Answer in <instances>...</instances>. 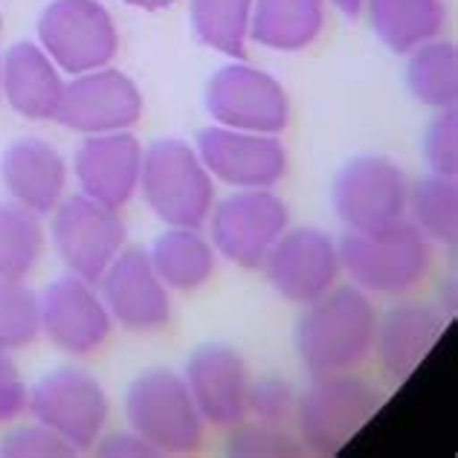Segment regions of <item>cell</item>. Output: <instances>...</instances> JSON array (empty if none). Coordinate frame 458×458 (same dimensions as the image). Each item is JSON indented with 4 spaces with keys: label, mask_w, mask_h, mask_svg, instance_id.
Returning a JSON list of instances; mask_svg holds the SVG:
<instances>
[{
    "label": "cell",
    "mask_w": 458,
    "mask_h": 458,
    "mask_svg": "<svg viewBox=\"0 0 458 458\" xmlns=\"http://www.w3.org/2000/svg\"><path fill=\"white\" fill-rule=\"evenodd\" d=\"M377 310L371 296L354 284L331 287L305 305L296 322V354L310 377L357 371L375 352Z\"/></svg>",
    "instance_id": "6da1fadb"
},
{
    "label": "cell",
    "mask_w": 458,
    "mask_h": 458,
    "mask_svg": "<svg viewBox=\"0 0 458 458\" xmlns=\"http://www.w3.org/2000/svg\"><path fill=\"white\" fill-rule=\"evenodd\" d=\"M195 146L183 140H157L142 151L140 191L165 226L200 229L215 207V183Z\"/></svg>",
    "instance_id": "7a4b0ae2"
},
{
    "label": "cell",
    "mask_w": 458,
    "mask_h": 458,
    "mask_svg": "<svg viewBox=\"0 0 458 458\" xmlns=\"http://www.w3.org/2000/svg\"><path fill=\"white\" fill-rule=\"evenodd\" d=\"M380 403L383 392L354 371L319 375L299 394L296 432L308 453L336 455L375 418Z\"/></svg>",
    "instance_id": "3957f363"
},
{
    "label": "cell",
    "mask_w": 458,
    "mask_h": 458,
    "mask_svg": "<svg viewBox=\"0 0 458 458\" xmlns=\"http://www.w3.org/2000/svg\"><path fill=\"white\" fill-rule=\"evenodd\" d=\"M336 247L348 279L369 296H403L432 267L429 241L406 218L375 235L345 233Z\"/></svg>",
    "instance_id": "277c9868"
},
{
    "label": "cell",
    "mask_w": 458,
    "mask_h": 458,
    "mask_svg": "<svg viewBox=\"0 0 458 458\" xmlns=\"http://www.w3.org/2000/svg\"><path fill=\"white\" fill-rule=\"evenodd\" d=\"M125 418L160 455L198 453L207 436V420L191 401L183 375L172 369H151L134 377L125 392Z\"/></svg>",
    "instance_id": "5b68a950"
},
{
    "label": "cell",
    "mask_w": 458,
    "mask_h": 458,
    "mask_svg": "<svg viewBox=\"0 0 458 458\" xmlns=\"http://www.w3.org/2000/svg\"><path fill=\"white\" fill-rule=\"evenodd\" d=\"M331 200L348 233L375 235L406 218L409 180L386 157L360 154L336 172Z\"/></svg>",
    "instance_id": "8992f818"
},
{
    "label": "cell",
    "mask_w": 458,
    "mask_h": 458,
    "mask_svg": "<svg viewBox=\"0 0 458 458\" xmlns=\"http://www.w3.org/2000/svg\"><path fill=\"white\" fill-rule=\"evenodd\" d=\"M207 224L218 256L244 270H261L267 252L291 224V212L273 189H238L215 203Z\"/></svg>",
    "instance_id": "52a82bcc"
},
{
    "label": "cell",
    "mask_w": 458,
    "mask_h": 458,
    "mask_svg": "<svg viewBox=\"0 0 458 458\" xmlns=\"http://www.w3.org/2000/svg\"><path fill=\"white\" fill-rule=\"evenodd\" d=\"M44 53L64 73L107 67L119 50V30L99 0H53L38 18Z\"/></svg>",
    "instance_id": "ba28073f"
},
{
    "label": "cell",
    "mask_w": 458,
    "mask_h": 458,
    "mask_svg": "<svg viewBox=\"0 0 458 458\" xmlns=\"http://www.w3.org/2000/svg\"><path fill=\"white\" fill-rule=\"evenodd\" d=\"M27 409L35 420L53 427L79 450L93 447L107 427L111 403L102 383L84 369H55L30 389Z\"/></svg>",
    "instance_id": "9c48e42d"
},
{
    "label": "cell",
    "mask_w": 458,
    "mask_h": 458,
    "mask_svg": "<svg viewBox=\"0 0 458 458\" xmlns=\"http://www.w3.org/2000/svg\"><path fill=\"white\" fill-rule=\"evenodd\" d=\"M207 111L215 125L282 134L291 119V102L279 79L244 62H233L209 79Z\"/></svg>",
    "instance_id": "30bf717a"
},
{
    "label": "cell",
    "mask_w": 458,
    "mask_h": 458,
    "mask_svg": "<svg viewBox=\"0 0 458 458\" xmlns=\"http://www.w3.org/2000/svg\"><path fill=\"white\" fill-rule=\"evenodd\" d=\"M53 244L70 273L96 284L125 247V221L88 195L62 198L53 209Z\"/></svg>",
    "instance_id": "8fae6325"
},
{
    "label": "cell",
    "mask_w": 458,
    "mask_h": 458,
    "mask_svg": "<svg viewBox=\"0 0 458 458\" xmlns=\"http://www.w3.org/2000/svg\"><path fill=\"white\" fill-rule=\"evenodd\" d=\"M261 270L282 299L293 305H310L331 291L340 279V247L317 226L284 229L264 259Z\"/></svg>",
    "instance_id": "7c38bea8"
},
{
    "label": "cell",
    "mask_w": 458,
    "mask_h": 458,
    "mask_svg": "<svg viewBox=\"0 0 458 458\" xmlns=\"http://www.w3.org/2000/svg\"><path fill=\"white\" fill-rule=\"evenodd\" d=\"M142 119V93L123 70L99 67L64 81L55 123L79 134H114L128 131Z\"/></svg>",
    "instance_id": "4fadbf2b"
},
{
    "label": "cell",
    "mask_w": 458,
    "mask_h": 458,
    "mask_svg": "<svg viewBox=\"0 0 458 458\" xmlns=\"http://www.w3.org/2000/svg\"><path fill=\"white\" fill-rule=\"evenodd\" d=\"M96 287L111 310L114 325L131 334H154L172 322V296L146 250L123 247Z\"/></svg>",
    "instance_id": "5bb4252c"
},
{
    "label": "cell",
    "mask_w": 458,
    "mask_h": 458,
    "mask_svg": "<svg viewBox=\"0 0 458 458\" xmlns=\"http://www.w3.org/2000/svg\"><path fill=\"white\" fill-rule=\"evenodd\" d=\"M38 317L47 340L73 357L99 352L114 331V317L96 284L73 273L44 287L38 296Z\"/></svg>",
    "instance_id": "9a60e30c"
},
{
    "label": "cell",
    "mask_w": 458,
    "mask_h": 458,
    "mask_svg": "<svg viewBox=\"0 0 458 458\" xmlns=\"http://www.w3.org/2000/svg\"><path fill=\"white\" fill-rule=\"evenodd\" d=\"M195 151L207 172L233 189H273L287 174V151L279 134L209 125L198 134Z\"/></svg>",
    "instance_id": "2e32d148"
},
{
    "label": "cell",
    "mask_w": 458,
    "mask_h": 458,
    "mask_svg": "<svg viewBox=\"0 0 458 458\" xmlns=\"http://www.w3.org/2000/svg\"><path fill=\"white\" fill-rule=\"evenodd\" d=\"M183 380L207 427L229 429L247 418L250 369L233 345H200L186 360Z\"/></svg>",
    "instance_id": "e0dca14e"
},
{
    "label": "cell",
    "mask_w": 458,
    "mask_h": 458,
    "mask_svg": "<svg viewBox=\"0 0 458 458\" xmlns=\"http://www.w3.org/2000/svg\"><path fill=\"white\" fill-rule=\"evenodd\" d=\"M73 168L81 195L119 212L140 191L142 142L128 131L90 134L79 146Z\"/></svg>",
    "instance_id": "ac0fdd59"
},
{
    "label": "cell",
    "mask_w": 458,
    "mask_h": 458,
    "mask_svg": "<svg viewBox=\"0 0 458 458\" xmlns=\"http://www.w3.org/2000/svg\"><path fill=\"white\" fill-rule=\"evenodd\" d=\"M447 328V313L427 302H401L377 319L375 352L380 371L392 383H403L420 366Z\"/></svg>",
    "instance_id": "d6986e66"
},
{
    "label": "cell",
    "mask_w": 458,
    "mask_h": 458,
    "mask_svg": "<svg viewBox=\"0 0 458 458\" xmlns=\"http://www.w3.org/2000/svg\"><path fill=\"white\" fill-rule=\"evenodd\" d=\"M0 180L12 200L41 218V215H50L64 198L67 163L50 142L27 137L12 142L0 157Z\"/></svg>",
    "instance_id": "ffe728a7"
},
{
    "label": "cell",
    "mask_w": 458,
    "mask_h": 458,
    "mask_svg": "<svg viewBox=\"0 0 458 458\" xmlns=\"http://www.w3.org/2000/svg\"><path fill=\"white\" fill-rule=\"evenodd\" d=\"M0 70H4L0 90L21 116L55 119L64 96V79L58 64L44 53V47L30 41L15 44L4 55Z\"/></svg>",
    "instance_id": "44dd1931"
},
{
    "label": "cell",
    "mask_w": 458,
    "mask_h": 458,
    "mask_svg": "<svg viewBox=\"0 0 458 458\" xmlns=\"http://www.w3.org/2000/svg\"><path fill=\"white\" fill-rule=\"evenodd\" d=\"M325 30V0H252L250 38L279 53L305 50Z\"/></svg>",
    "instance_id": "7402d4cb"
},
{
    "label": "cell",
    "mask_w": 458,
    "mask_h": 458,
    "mask_svg": "<svg viewBox=\"0 0 458 458\" xmlns=\"http://www.w3.org/2000/svg\"><path fill=\"white\" fill-rule=\"evenodd\" d=\"M148 259L168 291L191 293L212 279L218 252H215L212 241L200 229L168 226L154 241Z\"/></svg>",
    "instance_id": "603a6c76"
},
{
    "label": "cell",
    "mask_w": 458,
    "mask_h": 458,
    "mask_svg": "<svg viewBox=\"0 0 458 458\" xmlns=\"http://www.w3.org/2000/svg\"><path fill=\"white\" fill-rule=\"evenodd\" d=\"M371 30L394 53H412L444 27L441 0H366Z\"/></svg>",
    "instance_id": "cb8c5ba5"
},
{
    "label": "cell",
    "mask_w": 458,
    "mask_h": 458,
    "mask_svg": "<svg viewBox=\"0 0 458 458\" xmlns=\"http://www.w3.org/2000/svg\"><path fill=\"white\" fill-rule=\"evenodd\" d=\"M406 64L409 90L432 111H453L458 99V53L447 41H427L415 47Z\"/></svg>",
    "instance_id": "d4e9b609"
},
{
    "label": "cell",
    "mask_w": 458,
    "mask_h": 458,
    "mask_svg": "<svg viewBox=\"0 0 458 458\" xmlns=\"http://www.w3.org/2000/svg\"><path fill=\"white\" fill-rule=\"evenodd\" d=\"M252 0H189V18L198 41L235 62H244Z\"/></svg>",
    "instance_id": "484cf974"
},
{
    "label": "cell",
    "mask_w": 458,
    "mask_h": 458,
    "mask_svg": "<svg viewBox=\"0 0 458 458\" xmlns=\"http://www.w3.org/2000/svg\"><path fill=\"white\" fill-rule=\"evenodd\" d=\"M406 221L412 224L427 241L455 244L458 235V186L453 177L429 174L409 186Z\"/></svg>",
    "instance_id": "4316f807"
},
{
    "label": "cell",
    "mask_w": 458,
    "mask_h": 458,
    "mask_svg": "<svg viewBox=\"0 0 458 458\" xmlns=\"http://www.w3.org/2000/svg\"><path fill=\"white\" fill-rule=\"evenodd\" d=\"M44 252L38 215L15 200H0V279H27Z\"/></svg>",
    "instance_id": "83f0119b"
},
{
    "label": "cell",
    "mask_w": 458,
    "mask_h": 458,
    "mask_svg": "<svg viewBox=\"0 0 458 458\" xmlns=\"http://www.w3.org/2000/svg\"><path fill=\"white\" fill-rule=\"evenodd\" d=\"M226 453L238 458H299L308 455L299 432L287 424H270V420L244 418L229 427Z\"/></svg>",
    "instance_id": "f1b7e54d"
},
{
    "label": "cell",
    "mask_w": 458,
    "mask_h": 458,
    "mask_svg": "<svg viewBox=\"0 0 458 458\" xmlns=\"http://www.w3.org/2000/svg\"><path fill=\"white\" fill-rule=\"evenodd\" d=\"M41 334L38 296L23 279H0V352H15Z\"/></svg>",
    "instance_id": "f546056e"
},
{
    "label": "cell",
    "mask_w": 458,
    "mask_h": 458,
    "mask_svg": "<svg viewBox=\"0 0 458 458\" xmlns=\"http://www.w3.org/2000/svg\"><path fill=\"white\" fill-rule=\"evenodd\" d=\"M76 453L79 447H73L62 432L41 424V420L15 427L0 441V455L4 458H70Z\"/></svg>",
    "instance_id": "4dcf8cb0"
},
{
    "label": "cell",
    "mask_w": 458,
    "mask_h": 458,
    "mask_svg": "<svg viewBox=\"0 0 458 458\" xmlns=\"http://www.w3.org/2000/svg\"><path fill=\"white\" fill-rule=\"evenodd\" d=\"M296 403H299V392L291 380L276 375L250 380L247 415L259 420H270V424H291L296 418Z\"/></svg>",
    "instance_id": "1f68e13d"
},
{
    "label": "cell",
    "mask_w": 458,
    "mask_h": 458,
    "mask_svg": "<svg viewBox=\"0 0 458 458\" xmlns=\"http://www.w3.org/2000/svg\"><path fill=\"white\" fill-rule=\"evenodd\" d=\"M424 157L432 174L458 177V116L453 111H438L424 134Z\"/></svg>",
    "instance_id": "d6a6232c"
},
{
    "label": "cell",
    "mask_w": 458,
    "mask_h": 458,
    "mask_svg": "<svg viewBox=\"0 0 458 458\" xmlns=\"http://www.w3.org/2000/svg\"><path fill=\"white\" fill-rule=\"evenodd\" d=\"M30 392L9 352H0V424H12L27 412Z\"/></svg>",
    "instance_id": "836d02e7"
},
{
    "label": "cell",
    "mask_w": 458,
    "mask_h": 458,
    "mask_svg": "<svg viewBox=\"0 0 458 458\" xmlns=\"http://www.w3.org/2000/svg\"><path fill=\"white\" fill-rule=\"evenodd\" d=\"M96 455L102 458H157V453L151 444L140 436L134 429H125V432H111V436H99V441L93 444Z\"/></svg>",
    "instance_id": "e575fe53"
},
{
    "label": "cell",
    "mask_w": 458,
    "mask_h": 458,
    "mask_svg": "<svg viewBox=\"0 0 458 458\" xmlns=\"http://www.w3.org/2000/svg\"><path fill=\"white\" fill-rule=\"evenodd\" d=\"M328 4H334V6L340 9L343 15H348V18H357L360 12L366 9V0H328Z\"/></svg>",
    "instance_id": "d590c367"
},
{
    "label": "cell",
    "mask_w": 458,
    "mask_h": 458,
    "mask_svg": "<svg viewBox=\"0 0 458 458\" xmlns=\"http://www.w3.org/2000/svg\"><path fill=\"white\" fill-rule=\"evenodd\" d=\"M128 6H137V9H146V12H157V9H168L177 0H125Z\"/></svg>",
    "instance_id": "8d00e7d4"
},
{
    "label": "cell",
    "mask_w": 458,
    "mask_h": 458,
    "mask_svg": "<svg viewBox=\"0 0 458 458\" xmlns=\"http://www.w3.org/2000/svg\"><path fill=\"white\" fill-rule=\"evenodd\" d=\"M0 30H4V18H0Z\"/></svg>",
    "instance_id": "74e56055"
},
{
    "label": "cell",
    "mask_w": 458,
    "mask_h": 458,
    "mask_svg": "<svg viewBox=\"0 0 458 458\" xmlns=\"http://www.w3.org/2000/svg\"><path fill=\"white\" fill-rule=\"evenodd\" d=\"M0 79H4V70H0Z\"/></svg>",
    "instance_id": "f35d334b"
}]
</instances>
